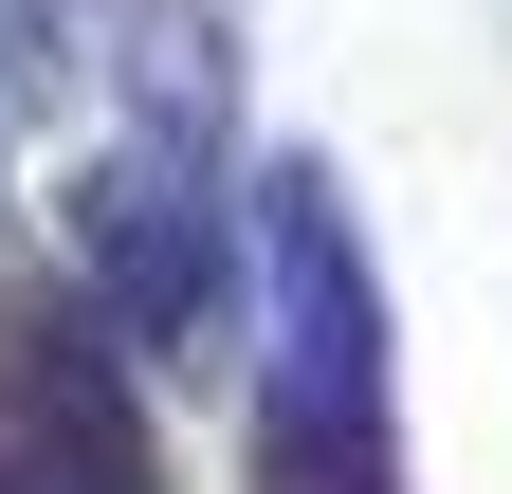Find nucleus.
I'll return each instance as SVG.
<instances>
[{"label": "nucleus", "instance_id": "1", "mask_svg": "<svg viewBox=\"0 0 512 494\" xmlns=\"http://www.w3.org/2000/svg\"><path fill=\"white\" fill-rule=\"evenodd\" d=\"M256 476L275 494H384V440H348V421H256Z\"/></svg>", "mask_w": 512, "mask_h": 494}]
</instances>
